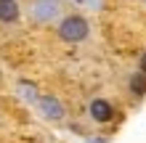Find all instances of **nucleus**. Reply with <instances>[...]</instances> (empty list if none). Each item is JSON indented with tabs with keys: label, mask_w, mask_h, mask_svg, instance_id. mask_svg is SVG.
Returning a JSON list of instances; mask_svg holds the SVG:
<instances>
[{
	"label": "nucleus",
	"mask_w": 146,
	"mask_h": 143,
	"mask_svg": "<svg viewBox=\"0 0 146 143\" xmlns=\"http://www.w3.org/2000/svg\"><path fill=\"white\" fill-rule=\"evenodd\" d=\"M35 109H37V114H40L45 122L58 125V122L66 119V106H64V101L58 98V96H53V93H42Z\"/></svg>",
	"instance_id": "obj_3"
},
{
	"label": "nucleus",
	"mask_w": 146,
	"mask_h": 143,
	"mask_svg": "<svg viewBox=\"0 0 146 143\" xmlns=\"http://www.w3.org/2000/svg\"><path fill=\"white\" fill-rule=\"evenodd\" d=\"M127 88H130L133 98H143L146 96V74L143 72H135L130 80H127Z\"/></svg>",
	"instance_id": "obj_7"
},
{
	"label": "nucleus",
	"mask_w": 146,
	"mask_h": 143,
	"mask_svg": "<svg viewBox=\"0 0 146 143\" xmlns=\"http://www.w3.org/2000/svg\"><path fill=\"white\" fill-rule=\"evenodd\" d=\"M77 3H85V0H77Z\"/></svg>",
	"instance_id": "obj_11"
},
{
	"label": "nucleus",
	"mask_w": 146,
	"mask_h": 143,
	"mask_svg": "<svg viewBox=\"0 0 146 143\" xmlns=\"http://www.w3.org/2000/svg\"><path fill=\"white\" fill-rule=\"evenodd\" d=\"M143 3H146V0H143Z\"/></svg>",
	"instance_id": "obj_12"
},
{
	"label": "nucleus",
	"mask_w": 146,
	"mask_h": 143,
	"mask_svg": "<svg viewBox=\"0 0 146 143\" xmlns=\"http://www.w3.org/2000/svg\"><path fill=\"white\" fill-rule=\"evenodd\" d=\"M88 143H104V138H101V140H88Z\"/></svg>",
	"instance_id": "obj_10"
},
{
	"label": "nucleus",
	"mask_w": 146,
	"mask_h": 143,
	"mask_svg": "<svg viewBox=\"0 0 146 143\" xmlns=\"http://www.w3.org/2000/svg\"><path fill=\"white\" fill-rule=\"evenodd\" d=\"M114 106H111V101L106 98H93L90 103H88V117H90V122H96V125H109L111 119H114Z\"/></svg>",
	"instance_id": "obj_4"
},
{
	"label": "nucleus",
	"mask_w": 146,
	"mask_h": 143,
	"mask_svg": "<svg viewBox=\"0 0 146 143\" xmlns=\"http://www.w3.org/2000/svg\"><path fill=\"white\" fill-rule=\"evenodd\" d=\"M56 35L58 40H64V43L69 45H77V43H85L90 35V24L85 19L82 13H66L61 16V21L56 24Z\"/></svg>",
	"instance_id": "obj_1"
},
{
	"label": "nucleus",
	"mask_w": 146,
	"mask_h": 143,
	"mask_svg": "<svg viewBox=\"0 0 146 143\" xmlns=\"http://www.w3.org/2000/svg\"><path fill=\"white\" fill-rule=\"evenodd\" d=\"M64 5L61 0H29L27 3V16L32 24H40V27H48V24L61 21Z\"/></svg>",
	"instance_id": "obj_2"
},
{
	"label": "nucleus",
	"mask_w": 146,
	"mask_h": 143,
	"mask_svg": "<svg viewBox=\"0 0 146 143\" xmlns=\"http://www.w3.org/2000/svg\"><path fill=\"white\" fill-rule=\"evenodd\" d=\"M21 16L19 0H0V24H16Z\"/></svg>",
	"instance_id": "obj_6"
},
{
	"label": "nucleus",
	"mask_w": 146,
	"mask_h": 143,
	"mask_svg": "<svg viewBox=\"0 0 146 143\" xmlns=\"http://www.w3.org/2000/svg\"><path fill=\"white\" fill-rule=\"evenodd\" d=\"M138 72H143V74H146V50L138 56Z\"/></svg>",
	"instance_id": "obj_8"
},
{
	"label": "nucleus",
	"mask_w": 146,
	"mask_h": 143,
	"mask_svg": "<svg viewBox=\"0 0 146 143\" xmlns=\"http://www.w3.org/2000/svg\"><path fill=\"white\" fill-rule=\"evenodd\" d=\"M16 93H19V98L21 101H27L29 106H37V101H40V90H37V85L35 82H29V80H19L16 82Z\"/></svg>",
	"instance_id": "obj_5"
},
{
	"label": "nucleus",
	"mask_w": 146,
	"mask_h": 143,
	"mask_svg": "<svg viewBox=\"0 0 146 143\" xmlns=\"http://www.w3.org/2000/svg\"><path fill=\"white\" fill-rule=\"evenodd\" d=\"M85 3H90L93 8H98V5H101V0H85Z\"/></svg>",
	"instance_id": "obj_9"
}]
</instances>
